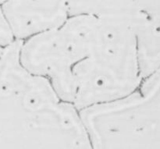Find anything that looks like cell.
I'll use <instances>...</instances> for the list:
<instances>
[{"mask_svg":"<svg viewBox=\"0 0 160 149\" xmlns=\"http://www.w3.org/2000/svg\"><path fill=\"white\" fill-rule=\"evenodd\" d=\"M20 62L78 112L125 98L143 81L135 37L126 24L88 13L22 42Z\"/></svg>","mask_w":160,"mask_h":149,"instance_id":"cell-1","label":"cell"},{"mask_svg":"<svg viewBox=\"0 0 160 149\" xmlns=\"http://www.w3.org/2000/svg\"><path fill=\"white\" fill-rule=\"evenodd\" d=\"M0 149H92L79 112L59 99L0 121Z\"/></svg>","mask_w":160,"mask_h":149,"instance_id":"cell-2","label":"cell"},{"mask_svg":"<svg viewBox=\"0 0 160 149\" xmlns=\"http://www.w3.org/2000/svg\"><path fill=\"white\" fill-rule=\"evenodd\" d=\"M2 9L21 42L60 27L70 17L67 1H2Z\"/></svg>","mask_w":160,"mask_h":149,"instance_id":"cell-3","label":"cell"},{"mask_svg":"<svg viewBox=\"0 0 160 149\" xmlns=\"http://www.w3.org/2000/svg\"><path fill=\"white\" fill-rule=\"evenodd\" d=\"M2 2V1L0 2V47H6L16 40L3 13Z\"/></svg>","mask_w":160,"mask_h":149,"instance_id":"cell-4","label":"cell"},{"mask_svg":"<svg viewBox=\"0 0 160 149\" xmlns=\"http://www.w3.org/2000/svg\"><path fill=\"white\" fill-rule=\"evenodd\" d=\"M5 48V47H0V54H1L2 52V48Z\"/></svg>","mask_w":160,"mask_h":149,"instance_id":"cell-5","label":"cell"}]
</instances>
